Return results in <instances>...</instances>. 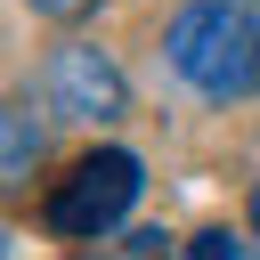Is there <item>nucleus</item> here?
Segmentation results:
<instances>
[{
  "label": "nucleus",
  "instance_id": "1",
  "mask_svg": "<svg viewBox=\"0 0 260 260\" xmlns=\"http://www.w3.org/2000/svg\"><path fill=\"white\" fill-rule=\"evenodd\" d=\"M162 57L211 106L260 98V8L252 0H187L162 24Z\"/></svg>",
  "mask_w": 260,
  "mask_h": 260
},
{
  "label": "nucleus",
  "instance_id": "6",
  "mask_svg": "<svg viewBox=\"0 0 260 260\" xmlns=\"http://www.w3.org/2000/svg\"><path fill=\"white\" fill-rule=\"evenodd\" d=\"M24 8H32V16H57V24H73V16H89L98 0H24Z\"/></svg>",
  "mask_w": 260,
  "mask_h": 260
},
{
  "label": "nucleus",
  "instance_id": "7",
  "mask_svg": "<svg viewBox=\"0 0 260 260\" xmlns=\"http://www.w3.org/2000/svg\"><path fill=\"white\" fill-rule=\"evenodd\" d=\"M122 260H146V244H130V252H122Z\"/></svg>",
  "mask_w": 260,
  "mask_h": 260
},
{
  "label": "nucleus",
  "instance_id": "8",
  "mask_svg": "<svg viewBox=\"0 0 260 260\" xmlns=\"http://www.w3.org/2000/svg\"><path fill=\"white\" fill-rule=\"evenodd\" d=\"M252 228H260V187H252Z\"/></svg>",
  "mask_w": 260,
  "mask_h": 260
},
{
  "label": "nucleus",
  "instance_id": "5",
  "mask_svg": "<svg viewBox=\"0 0 260 260\" xmlns=\"http://www.w3.org/2000/svg\"><path fill=\"white\" fill-rule=\"evenodd\" d=\"M187 260H252V252H244V236H228V228H203V236H187Z\"/></svg>",
  "mask_w": 260,
  "mask_h": 260
},
{
  "label": "nucleus",
  "instance_id": "4",
  "mask_svg": "<svg viewBox=\"0 0 260 260\" xmlns=\"http://www.w3.org/2000/svg\"><path fill=\"white\" fill-rule=\"evenodd\" d=\"M32 162H41V122H32V106L16 98V106H8V154H0L8 187H24V179H32Z\"/></svg>",
  "mask_w": 260,
  "mask_h": 260
},
{
  "label": "nucleus",
  "instance_id": "3",
  "mask_svg": "<svg viewBox=\"0 0 260 260\" xmlns=\"http://www.w3.org/2000/svg\"><path fill=\"white\" fill-rule=\"evenodd\" d=\"M41 98H49V114H65V122H114V114H130V81H122V65H114L98 41L49 49Z\"/></svg>",
  "mask_w": 260,
  "mask_h": 260
},
{
  "label": "nucleus",
  "instance_id": "9",
  "mask_svg": "<svg viewBox=\"0 0 260 260\" xmlns=\"http://www.w3.org/2000/svg\"><path fill=\"white\" fill-rule=\"evenodd\" d=\"M252 8H260V0H252Z\"/></svg>",
  "mask_w": 260,
  "mask_h": 260
},
{
  "label": "nucleus",
  "instance_id": "2",
  "mask_svg": "<svg viewBox=\"0 0 260 260\" xmlns=\"http://www.w3.org/2000/svg\"><path fill=\"white\" fill-rule=\"evenodd\" d=\"M138 187H146L138 154H130V146H98V154H81V162L49 187L41 228H49V236H65V244H98V236H114V228L130 219Z\"/></svg>",
  "mask_w": 260,
  "mask_h": 260
}]
</instances>
